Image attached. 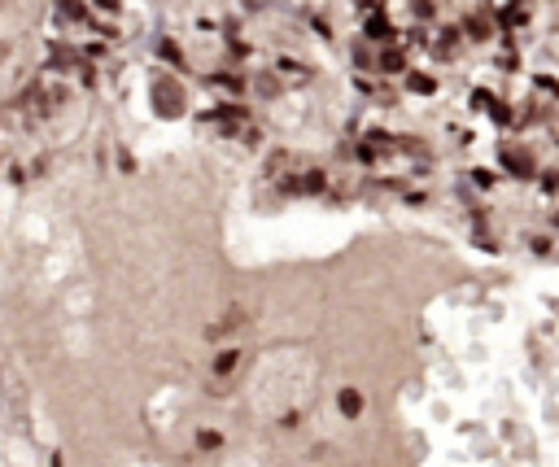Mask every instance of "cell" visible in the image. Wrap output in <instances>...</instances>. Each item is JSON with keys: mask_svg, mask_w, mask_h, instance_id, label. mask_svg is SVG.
I'll use <instances>...</instances> for the list:
<instances>
[{"mask_svg": "<svg viewBox=\"0 0 559 467\" xmlns=\"http://www.w3.org/2000/svg\"><path fill=\"white\" fill-rule=\"evenodd\" d=\"M341 406H346V411L354 415V411H359V393H346V398H341Z\"/></svg>", "mask_w": 559, "mask_h": 467, "instance_id": "6da1fadb", "label": "cell"}]
</instances>
